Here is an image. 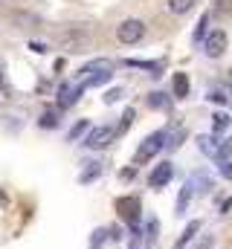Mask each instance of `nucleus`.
<instances>
[{"label":"nucleus","instance_id":"f257e3e1","mask_svg":"<svg viewBox=\"0 0 232 249\" xmlns=\"http://www.w3.org/2000/svg\"><path fill=\"white\" fill-rule=\"evenodd\" d=\"M166 139H169V130H154V133H148V136L142 139V145L136 148V154H134V165H142V162L154 160V157L166 148Z\"/></svg>","mask_w":232,"mask_h":249},{"label":"nucleus","instance_id":"f03ea898","mask_svg":"<svg viewBox=\"0 0 232 249\" xmlns=\"http://www.w3.org/2000/svg\"><path fill=\"white\" fill-rule=\"evenodd\" d=\"M116 38H119V44H128V47L139 44V41L145 38V20H139V18H125V20L116 26Z\"/></svg>","mask_w":232,"mask_h":249},{"label":"nucleus","instance_id":"7ed1b4c3","mask_svg":"<svg viewBox=\"0 0 232 249\" xmlns=\"http://www.w3.org/2000/svg\"><path fill=\"white\" fill-rule=\"evenodd\" d=\"M114 139H116V127L114 124H99V127H90V130H87V136H84V148H87V151H102V148H108Z\"/></svg>","mask_w":232,"mask_h":249},{"label":"nucleus","instance_id":"20e7f679","mask_svg":"<svg viewBox=\"0 0 232 249\" xmlns=\"http://www.w3.org/2000/svg\"><path fill=\"white\" fill-rule=\"evenodd\" d=\"M116 212H119V217H122L128 226H134V223H139L142 203H139V197H134V194H125V197H119V200H116Z\"/></svg>","mask_w":232,"mask_h":249},{"label":"nucleus","instance_id":"39448f33","mask_svg":"<svg viewBox=\"0 0 232 249\" xmlns=\"http://www.w3.org/2000/svg\"><path fill=\"white\" fill-rule=\"evenodd\" d=\"M227 47H230L227 32H224V29H212V32L206 35V41H203V55H206V58H221V55L227 53Z\"/></svg>","mask_w":232,"mask_h":249},{"label":"nucleus","instance_id":"423d86ee","mask_svg":"<svg viewBox=\"0 0 232 249\" xmlns=\"http://www.w3.org/2000/svg\"><path fill=\"white\" fill-rule=\"evenodd\" d=\"M172 180H174V162L163 160V162H157V165L151 168V174H148V188H166Z\"/></svg>","mask_w":232,"mask_h":249},{"label":"nucleus","instance_id":"0eeeda50","mask_svg":"<svg viewBox=\"0 0 232 249\" xmlns=\"http://www.w3.org/2000/svg\"><path fill=\"white\" fill-rule=\"evenodd\" d=\"M61 44H64V50L84 53V47H87V32H84V29H78V26H70V29L61 35Z\"/></svg>","mask_w":232,"mask_h":249},{"label":"nucleus","instance_id":"6e6552de","mask_svg":"<svg viewBox=\"0 0 232 249\" xmlns=\"http://www.w3.org/2000/svg\"><path fill=\"white\" fill-rule=\"evenodd\" d=\"M9 20H12L15 29H35V26H41V15H35L29 9H15L9 15Z\"/></svg>","mask_w":232,"mask_h":249},{"label":"nucleus","instance_id":"1a4fd4ad","mask_svg":"<svg viewBox=\"0 0 232 249\" xmlns=\"http://www.w3.org/2000/svg\"><path fill=\"white\" fill-rule=\"evenodd\" d=\"M221 145H224V139H218V133H203V136H197V148L206 154V157H218V151H221Z\"/></svg>","mask_w":232,"mask_h":249},{"label":"nucleus","instance_id":"9d476101","mask_svg":"<svg viewBox=\"0 0 232 249\" xmlns=\"http://www.w3.org/2000/svg\"><path fill=\"white\" fill-rule=\"evenodd\" d=\"M172 96L174 99H189V75L186 72H174L172 75Z\"/></svg>","mask_w":232,"mask_h":249},{"label":"nucleus","instance_id":"9b49d317","mask_svg":"<svg viewBox=\"0 0 232 249\" xmlns=\"http://www.w3.org/2000/svg\"><path fill=\"white\" fill-rule=\"evenodd\" d=\"M157 238H160V220L151 214V217L145 220V235H142V241H145V249H154Z\"/></svg>","mask_w":232,"mask_h":249},{"label":"nucleus","instance_id":"f8f14e48","mask_svg":"<svg viewBox=\"0 0 232 249\" xmlns=\"http://www.w3.org/2000/svg\"><path fill=\"white\" fill-rule=\"evenodd\" d=\"M111 78H114V72H111V70H102V72H90V75L81 78L78 84H81L84 90H90V87H102V84H108Z\"/></svg>","mask_w":232,"mask_h":249},{"label":"nucleus","instance_id":"ddd939ff","mask_svg":"<svg viewBox=\"0 0 232 249\" xmlns=\"http://www.w3.org/2000/svg\"><path fill=\"white\" fill-rule=\"evenodd\" d=\"M194 194H197L194 186L186 180V186L180 188V194H177V206H174V209H177V214H186V209H189V203H192V197H194Z\"/></svg>","mask_w":232,"mask_h":249},{"label":"nucleus","instance_id":"4468645a","mask_svg":"<svg viewBox=\"0 0 232 249\" xmlns=\"http://www.w3.org/2000/svg\"><path fill=\"white\" fill-rule=\"evenodd\" d=\"M145 105H148L151 110H169V107H172V99H169V93H160V90H154V93H148Z\"/></svg>","mask_w":232,"mask_h":249},{"label":"nucleus","instance_id":"2eb2a0df","mask_svg":"<svg viewBox=\"0 0 232 249\" xmlns=\"http://www.w3.org/2000/svg\"><path fill=\"white\" fill-rule=\"evenodd\" d=\"M87 168L78 174V183L81 186H90V183H96L99 177H102V162H84Z\"/></svg>","mask_w":232,"mask_h":249},{"label":"nucleus","instance_id":"dca6fc26","mask_svg":"<svg viewBox=\"0 0 232 249\" xmlns=\"http://www.w3.org/2000/svg\"><path fill=\"white\" fill-rule=\"evenodd\" d=\"M200 232V220H192L186 229H183V235H180V241L174 244V249H186L189 247V241H194V235Z\"/></svg>","mask_w":232,"mask_h":249},{"label":"nucleus","instance_id":"f3484780","mask_svg":"<svg viewBox=\"0 0 232 249\" xmlns=\"http://www.w3.org/2000/svg\"><path fill=\"white\" fill-rule=\"evenodd\" d=\"M128 67H139V70H151V75L154 78H160L163 75V64L160 61H139V58H128Z\"/></svg>","mask_w":232,"mask_h":249},{"label":"nucleus","instance_id":"a211bd4d","mask_svg":"<svg viewBox=\"0 0 232 249\" xmlns=\"http://www.w3.org/2000/svg\"><path fill=\"white\" fill-rule=\"evenodd\" d=\"M194 3H197V0H166V9H169L172 15H186V12L194 9Z\"/></svg>","mask_w":232,"mask_h":249},{"label":"nucleus","instance_id":"6ab92c4d","mask_svg":"<svg viewBox=\"0 0 232 249\" xmlns=\"http://www.w3.org/2000/svg\"><path fill=\"white\" fill-rule=\"evenodd\" d=\"M209 18H212L209 12L200 15V20H197V26H194V35H192L194 44H203V41H206V35H209V29H206V26H209Z\"/></svg>","mask_w":232,"mask_h":249},{"label":"nucleus","instance_id":"aec40b11","mask_svg":"<svg viewBox=\"0 0 232 249\" xmlns=\"http://www.w3.org/2000/svg\"><path fill=\"white\" fill-rule=\"evenodd\" d=\"M58 124H61L58 110H44V113H41V119H38V127H41V130H56Z\"/></svg>","mask_w":232,"mask_h":249},{"label":"nucleus","instance_id":"412c9836","mask_svg":"<svg viewBox=\"0 0 232 249\" xmlns=\"http://www.w3.org/2000/svg\"><path fill=\"white\" fill-rule=\"evenodd\" d=\"M87 130H90V122H87V119H78V122L67 130V142H76V139H81Z\"/></svg>","mask_w":232,"mask_h":249},{"label":"nucleus","instance_id":"4be33fe9","mask_svg":"<svg viewBox=\"0 0 232 249\" xmlns=\"http://www.w3.org/2000/svg\"><path fill=\"white\" fill-rule=\"evenodd\" d=\"M134 116H136V110H134V107H128V110H125V116H122V122L116 124V136H125V133H128V127L134 124Z\"/></svg>","mask_w":232,"mask_h":249},{"label":"nucleus","instance_id":"5701e85b","mask_svg":"<svg viewBox=\"0 0 232 249\" xmlns=\"http://www.w3.org/2000/svg\"><path fill=\"white\" fill-rule=\"evenodd\" d=\"M206 99H209V102H215V105H230V102H232L230 93H227V90H221V87H212V90L206 93Z\"/></svg>","mask_w":232,"mask_h":249},{"label":"nucleus","instance_id":"b1692460","mask_svg":"<svg viewBox=\"0 0 232 249\" xmlns=\"http://www.w3.org/2000/svg\"><path fill=\"white\" fill-rule=\"evenodd\" d=\"M230 124H232V119L227 113H215V116H212V133H221V130H227Z\"/></svg>","mask_w":232,"mask_h":249},{"label":"nucleus","instance_id":"393cba45","mask_svg":"<svg viewBox=\"0 0 232 249\" xmlns=\"http://www.w3.org/2000/svg\"><path fill=\"white\" fill-rule=\"evenodd\" d=\"M105 241H108V229H96V232L90 235V249H102Z\"/></svg>","mask_w":232,"mask_h":249},{"label":"nucleus","instance_id":"a878e982","mask_svg":"<svg viewBox=\"0 0 232 249\" xmlns=\"http://www.w3.org/2000/svg\"><path fill=\"white\" fill-rule=\"evenodd\" d=\"M122 96H125V90H122V87H111V90L105 93V105H116Z\"/></svg>","mask_w":232,"mask_h":249},{"label":"nucleus","instance_id":"bb28decb","mask_svg":"<svg viewBox=\"0 0 232 249\" xmlns=\"http://www.w3.org/2000/svg\"><path fill=\"white\" fill-rule=\"evenodd\" d=\"M218 171H221V177H224V180H232V162H230V160L218 162Z\"/></svg>","mask_w":232,"mask_h":249},{"label":"nucleus","instance_id":"cd10ccee","mask_svg":"<svg viewBox=\"0 0 232 249\" xmlns=\"http://www.w3.org/2000/svg\"><path fill=\"white\" fill-rule=\"evenodd\" d=\"M29 50L35 55H47V44H41V41H29Z\"/></svg>","mask_w":232,"mask_h":249},{"label":"nucleus","instance_id":"c85d7f7f","mask_svg":"<svg viewBox=\"0 0 232 249\" xmlns=\"http://www.w3.org/2000/svg\"><path fill=\"white\" fill-rule=\"evenodd\" d=\"M209 247H212V235H206L203 241H197V244H194V249H209Z\"/></svg>","mask_w":232,"mask_h":249},{"label":"nucleus","instance_id":"c756f323","mask_svg":"<svg viewBox=\"0 0 232 249\" xmlns=\"http://www.w3.org/2000/svg\"><path fill=\"white\" fill-rule=\"evenodd\" d=\"M134 174H136V168H125V171H119L122 180H134Z\"/></svg>","mask_w":232,"mask_h":249},{"label":"nucleus","instance_id":"7c9ffc66","mask_svg":"<svg viewBox=\"0 0 232 249\" xmlns=\"http://www.w3.org/2000/svg\"><path fill=\"white\" fill-rule=\"evenodd\" d=\"M230 209H232V197L224 203V206H221V214H230Z\"/></svg>","mask_w":232,"mask_h":249},{"label":"nucleus","instance_id":"2f4dec72","mask_svg":"<svg viewBox=\"0 0 232 249\" xmlns=\"http://www.w3.org/2000/svg\"><path fill=\"white\" fill-rule=\"evenodd\" d=\"M9 203V197H6V188H0V206H6Z\"/></svg>","mask_w":232,"mask_h":249},{"label":"nucleus","instance_id":"473e14b6","mask_svg":"<svg viewBox=\"0 0 232 249\" xmlns=\"http://www.w3.org/2000/svg\"><path fill=\"white\" fill-rule=\"evenodd\" d=\"M227 84H230V87H232V70H230V72H227Z\"/></svg>","mask_w":232,"mask_h":249}]
</instances>
